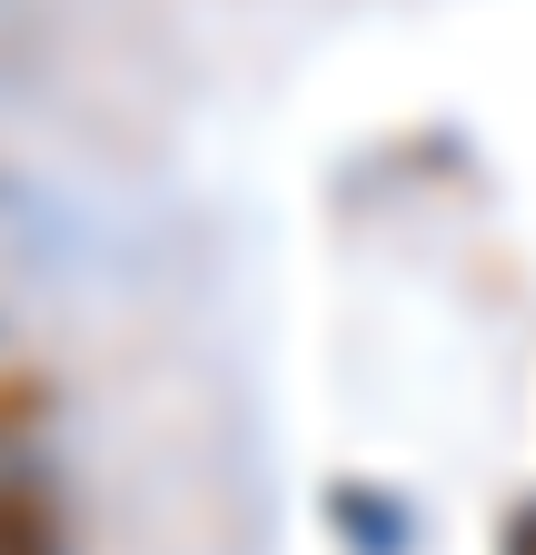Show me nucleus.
Wrapping results in <instances>:
<instances>
[{"label":"nucleus","mask_w":536,"mask_h":555,"mask_svg":"<svg viewBox=\"0 0 536 555\" xmlns=\"http://www.w3.org/2000/svg\"><path fill=\"white\" fill-rule=\"evenodd\" d=\"M0 555H60V506L21 476H0Z\"/></svg>","instance_id":"1"},{"label":"nucleus","mask_w":536,"mask_h":555,"mask_svg":"<svg viewBox=\"0 0 536 555\" xmlns=\"http://www.w3.org/2000/svg\"><path fill=\"white\" fill-rule=\"evenodd\" d=\"M21 416H30V387H0V437H11Z\"/></svg>","instance_id":"2"}]
</instances>
